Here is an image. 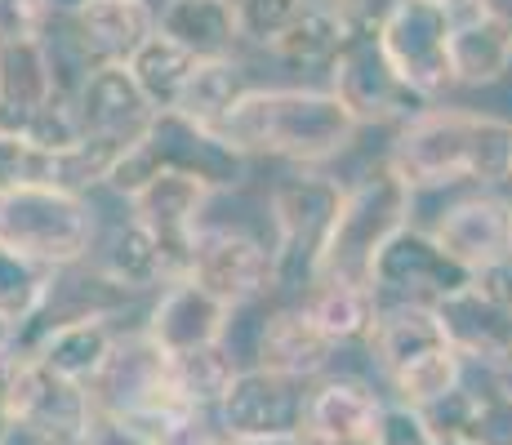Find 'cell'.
I'll return each mask as SVG.
<instances>
[{"label":"cell","instance_id":"28","mask_svg":"<svg viewBox=\"0 0 512 445\" xmlns=\"http://www.w3.org/2000/svg\"><path fill=\"white\" fill-rule=\"evenodd\" d=\"M250 89L245 81V67L236 58H219V63H196V72L187 76L179 103H174V116L201 125V130H219L228 121V112L236 107V98Z\"/></svg>","mask_w":512,"mask_h":445},{"label":"cell","instance_id":"25","mask_svg":"<svg viewBox=\"0 0 512 445\" xmlns=\"http://www.w3.org/2000/svg\"><path fill=\"white\" fill-rule=\"evenodd\" d=\"M156 32L187 49L196 63L236 58V45H241L232 0H165L156 14Z\"/></svg>","mask_w":512,"mask_h":445},{"label":"cell","instance_id":"36","mask_svg":"<svg viewBox=\"0 0 512 445\" xmlns=\"http://www.w3.org/2000/svg\"><path fill=\"white\" fill-rule=\"evenodd\" d=\"M437 441V432L428 428V419H423L419 410H410V405L401 401H383L379 410V423H374V445H432Z\"/></svg>","mask_w":512,"mask_h":445},{"label":"cell","instance_id":"48","mask_svg":"<svg viewBox=\"0 0 512 445\" xmlns=\"http://www.w3.org/2000/svg\"><path fill=\"white\" fill-rule=\"evenodd\" d=\"M352 445H374V437H366V441H352Z\"/></svg>","mask_w":512,"mask_h":445},{"label":"cell","instance_id":"11","mask_svg":"<svg viewBox=\"0 0 512 445\" xmlns=\"http://www.w3.org/2000/svg\"><path fill=\"white\" fill-rule=\"evenodd\" d=\"M14 414L36 445H81L90 432V392L14 352Z\"/></svg>","mask_w":512,"mask_h":445},{"label":"cell","instance_id":"19","mask_svg":"<svg viewBox=\"0 0 512 445\" xmlns=\"http://www.w3.org/2000/svg\"><path fill=\"white\" fill-rule=\"evenodd\" d=\"M428 428L441 441L455 445H512V388L508 383H490V388H468L459 383L450 397L419 410Z\"/></svg>","mask_w":512,"mask_h":445},{"label":"cell","instance_id":"40","mask_svg":"<svg viewBox=\"0 0 512 445\" xmlns=\"http://www.w3.org/2000/svg\"><path fill=\"white\" fill-rule=\"evenodd\" d=\"M0 445H36L14 414V352L0 356Z\"/></svg>","mask_w":512,"mask_h":445},{"label":"cell","instance_id":"26","mask_svg":"<svg viewBox=\"0 0 512 445\" xmlns=\"http://www.w3.org/2000/svg\"><path fill=\"white\" fill-rule=\"evenodd\" d=\"M512 67V32L481 14L455 18L450 27V72L455 85H495L504 81V72Z\"/></svg>","mask_w":512,"mask_h":445},{"label":"cell","instance_id":"16","mask_svg":"<svg viewBox=\"0 0 512 445\" xmlns=\"http://www.w3.org/2000/svg\"><path fill=\"white\" fill-rule=\"evenodd\" d=\"M112 343L116 330L107 325V312H81V316H63V321H45L14 352L45 365L49 374L76 383V388H90L98 370L107 365V356H112Z\"/></svg>","mask_w":512,"mask_h":445},{"label":"cell","instance_id":"15","mask_svg":"<svg viewBox=\"0 0 512 445\" xmlns=\"http://www.w3.org/2000/svg\"><path fill=\"white\" fill-rule=\"evenodd\" d=\"M428 236L464 272H481L490 263H504L512 259V201L495 192L464 196V201H455L441 214Z\"/></svg>","mask_w":512,"mask_h":445},{"label":"cell","instance_id":"2","mask_svg":"<svg viewBox=\"0 0 512 445\" xmlns=\"http://www.w3.org/2000/svg\"><path fill=\"white\" fill-rule=\"evenodd\" d=\"M361 125L348 116V107L330 89L308 85H250L228 121L219 125L223 143H232L241 156H277L294 165L334 161L357 138Z\"/></svg>","mask_w":512,"mask_h":445},{"label":"cell","instance_id":"38","mask_svg":"<svg viewBox=\"0 0 512 445\" xmlns=\"http://www.w3.org/2000/svg\"><path fill=\"white\" fill-rule=\"evenodd\" d=\"M397 5L401 0H330V9L348 27V36H379Z\"/></svg>","mask_w":512,"mask_h":445},{"label":"cell","instance_id":"18","mask_svg":"<svg viewBox=\"0 0 512 445\" xmlns=\"http://www.w3.org/2000/svg\"><path fill=\"white\" fill-rule=\"evenodd\" d=\"M210 187L192 174H174V170H161L152 174L139 192L130 196V210H134V223L147 227L161 245H170L174 254H192V232L201 227V214L210 205Z\"/></svg>","mask_w":512,"mask_h":445},{"label":"cell","instance_id":"6","mask_svg":"<svg viewBox=\"0 0 512 445\" xmlns=\"http://www.w3.org/2000/svg\"><path fill=\"white\" fill-rule=\"evenodd\" d=\"M343 187L321 174H299L272 187V290H312L321 245L339 214Z\"/></svg>","mask_w":512,"mask_h":445},{"label":"cell","instance_id":"46","mask_svg":"<svg viewBox=\"0 0 512 445\" xmlns=\"http://www.w3.org/2000/svg\"><path fill=\"white\" fill-rule=\"evenodd\" d=\"M5 352H14V325L0 316V356H5Z\"/></svg>","mask_w":512,"mask_h":445},{"label":"cell","instance_id":"31","mask_svg":"<svg viewBox=\"0 0 512 445\" xmlns=\"http://www.w3.org/2000/svg\"><path fill=\"white\" fill-rule=\"evenodd\" d=\"M348 41V27L339 23L330 5H308L290 27L268 45V54H277L281 63L294 67H330V58Z\"/></svg>","mask_w":512,"mask_h":445},{"label":"cell","instance_id":"37","mask_svg":"<svg viewBox=\"0 0 512 445\" xmlns=\"http://www.w3.org/2000/svg\"><path fill=\"white\" fill-rule=\"evenodd\" d=\"M49 18L54 14L45 0H0V45L45 41Z\"/></svg>","mask_w":512,"mask_h":445},{"label":"cell","instance_id":"13","mask_svg":"<svg viewBox=\"0 0 512 445\" xmlns=\"http://www.w3.org/2000/svg\"><path fill=\"white\" fill-rule=\"evenodd\" d=\"M72 103H76V116H81L85 138L112 147V152H130V147L152 130L156 116H161L143 98V89L134 85V76L125 72L121 63L90 67Z\"/></svg>","mask_w":512,"mask_h":445},{"label":"cell","instance_id":"34","mask_svg":"<svg viewBox=\"0 0 512 445\" xmlns=\"http://www.w3.org/2000/svg\"><path fill=\"white\" fill-rule=\"evenodd\" d=\"M54 285H58V272L18 259L14 250H5V245H0V316L14 325V334L23 330V325H32L36 316L45 312Z\"/></svg>","mask_w":512,"mask_h":445},{"label":"cell","instance_id":"42","mask_svg":"<svg viewBox=\"0 0 512 445\" xmlns=\"http://www.w3.org/2000/svg\"><path fill=\"white\" fill-rule=\"evenodd\" d=\"M27 156H32V152H27L23 138L0 134V192L27 183Z\"/></svg>","mask_w":512,"mask_h":445},{"label":"cell","instance_id":"41","mask_svg":"<svg viewBox=\"0 0 512 445\" xmlns=\"http://www.w3.org/2000/svg\"><path fill=\"white\" fill-rule=\"evenodd\" d=\"M468 285L481 294V299L499 303V308H512V259L490 263V267H481V272H472Z\"/></svg>","mask_w":512,"mask_h":445},{"label":"cell","instance_id":"30","mask_svg":"<svg viewBox=\"0 0 512 445\" xmlns=\"http://www.w3.org/2000/svg\"><path fill=\"white\" fill-rule=\"evenodd\" d=\"M125 72L134 76V85L143 89V98L156 107V112H174L187 76L196 72V58L174 45L170 36L152 32L139 49H134V58L125 63Z\"/></svg>","mask_w":512,"mask_h":445},{"label":"cell","instance_id":"4","mask_svg":"<svg viewBox=\"0 0 512 445\" xmlns=\"http://www.w3.org/2000/svg\"><path fill=\"white\" fill-rule=\"evenodd\" d=\"M94 232L98 223L85 196L41 183H18L0 192V245L36 267L67 272L85 263L94 250Z\"/></svg>","mask_w":512,"mask_h":445},{"label":"cell","instance_id":"39","mask_svg":"<svg viewBox=\"0 0 512 445\" xmlns=\"http://www.w3.org/2000/svg\"><path fill=\"white\" fill-rule=\"evenodd\" d=\"M81 445H161L156 432H147L143 423L134 419H116V414H94L90 432H85Z\"/></svg>","mask_w":512,"mask_h":445},{"label":"cell","instance_id":"9","mask_svg":"<svg viewBox=\"0 0 512 445\" xmlns=\"http://www.w3.org/2000/svg\"><path fill=\"white\" fill-rule=\"evenodd\" d=\"M468 281L472 272L446 259L441 245L419 227H401L370 267V294L379 303H423V308H432L446 294L464 290Z\"/></svg>","mask_w":512,"mask_h":445},{"label":"cell","instance_id":"7","mask_svg":"<svg viewBox=\"0 0 512 445\" xmlns=\"http://www.w3.org/2000/svg\"><path fill=\"white\" fill-rule=\"evenodd\" d=\"M450 27L455 14H446L432 0H401L392 18L379 32V49L397 81L419 98H441L455 89V72H450Z\"/></svg>","mask_w":512,"mask_h":445},{"label":"cell","instance_id":"33","mask_svg":"<svg viewBox=\"0 0 512 445\" xmlns=\"http://www.w3.org/2000/svg\"><path fill=\"white\" fill-rule=\"evenodd\" d=\"M468 365L459 361L455 352L441 343V348L415 356V361H406L401 370H392V392H397L401 405H410V410H428V405H437L441 397H450V392L464 383Z\"/></svg>","mask_w":512,"mask_h":445},{"label":"cell","instance_id":"1","mask_svg":"<svg viewBox=\"0 0 512 445\" xmlns=\"http://www.w3.org/2000/svg\"><path fill=\"white\" fill-rule=\"evenodd\" d=\"M388 170L410 192L446 183H512V121L472 107H423L401 125Z\"/></svg>","mask_w":512,"mask_h":445},{"label":"cell","instance_id":"23","mask_svg":"<svg viewBox=\"0 0 512 445\" xmlns=\"http://www.w3.org/2000/svg\"><path fill=\"white\" fill-rule=\"evenodd\" d=\"M72 27L90 67H125L134 58V49L156 32V9L147 0H90L81 14H72Z\"/></svg>","mask_w":512,"mask_h":445},{"label":"cell","instance_id":"3","mask_svg":"<svg viewBox=\"0 0 512 445\" xmlns=\"http://www.w3.org/2000/svg\"><path fill=\"white\" fill-rule=\"evenodd\" d=\"M410 205H415V192L388 165L370 170L352 187H343L339 214H334L330 236L321 245L312 285L334 281V285H366L370 290V267L379 259L383 245L401 227H410Z\"/></svg>","mask_w":512,"mask_h":445},{"label":"cell","instance_id":"45","mask_svg":"<svg viewBox=\"0 0 512 445\" xmlns=\"http://www.w3.org/2000/svg\"><path fill=\"white\" fill-rule=\"evenodd\" d=\"M45 5H49V14H63V18H72V14H81V9L85 5H90V0H45Z\"/></svg>","mask_w":512,"mask_h":445},{"label":"cell","instance_id":"12","mask_svg":"<svg viewBox=\"0 0 512 445\" xmlns=\"http://www.w3.org/2000/svg\"><path fill=\"white\" fill-rule=\"evenodd\" d=\"M303 383H290L268 370H236L223 401L214 405V423L223 428L228 441H250V437H290L303 432Z\"/></svg>","mask_w":512,"mask_h":445},{"label":"cell","instance_id":"20","mask_svg":"<svg viewBox=\"0 0 512 445\" xmlns=\"http://www.w3.org/2000/svg\"><path fill=\"white\" fill-rule=\"evenodd\" d=\"M98 276L103 285H116V290H156V285H174L187 276V259L174 254L170 245H161L147 227L139 223H121L112 236H107L103 254H98Z\"/></svg>","mask_w":512,"mask_h":445},{"label":"cell","instance_id":"35","mask_svg":"<svg viewBox=\"0 0 512 445\" xmlns=\"http://www.w3.org/2000/svg\"><path fill=\"white\" fill-rule=\"evenodd\" d=\"M308 5H312V0H232L236 36H241V41H250V45L268 49Z\"/></svg>","mask_w":512,"mask_h":445},{"label":"cell","instance_id":"24","mask_svg":"<svg viewBox=\"0 0 512 445\" xmlns=\"http://www.w3.org/2000/svg\"><path fill=\"white\" fill-rule=\"evenodd\" d=\"M334 361V343L308 321L303 308H281L259 330V370L281 374L290 383H308L326 374Z\"/></svg>","mask_w":512,"mask_h":445},{"label":"cell","instance_id":"10","mask_svg":"<svg viewBox=\"0 0 512 445\" xmlns=\"http://www.w3.org/2000/svg\"><path fill=\"white\" fill-rule=\"evenodd\" d=\"M326 76H330V94L348 107V116L357 125L410 121V107L419 103L388 67L379 36H348L339 54L330 58Z\"/></svg>","mask_w":512,"mask_h":445},{"label":"cell","instance_id":"43","mask_svg":"<svg viewBox=\"0 0 512 445\" xmlns=\"http://www.w3.org/2000/svg\"><path fill=\"white\" fill-rule=\"evenodd\" d=\"M472 14L490 18V23H499L512 32V0H472Z\"/></svg>","mask_w":512,"mask_h":445},{"label":"cell","instance_id":"44","mask_svg":"<svg viewBox=\"0 0 512 445\" xmlns=\"http://www.w3.org/2000/svg\"><path fill=\"white\" fill-rule=\"evenodd\" d=\"M228 445H312L303 432H290V437H250V441H228Z\"/></svg>","mask_w":512,"mask_h":445},{"label":"cell","instance_id":"32","mask_svg":"<svg viewBox=\"0 0 512 445\" xmlns=\"http://www.w3.org/2000/svg\"><path fill=\"white\" fill-rule=\"evenodd\" d=\"M236 379V361L223 343L201 352H187V356H170V388L179 392V401L187 410H205L214 414V405L223 401L228 383Z\"/></svg>","mask_w":512,"mask_h":445},{"label":"cell","instance_id":"17","mask_svg":"<svg viewBox=\"0 0 512 445\" xmlns=\"http://www.w3.org/2000/svg\"><path fill=\"white\" fill-rule=\"evenodd\" d=\"M232 308L219 303L214 294H205L192 281H174L161 290V299L152 303V316L143 321V334L152 339V348L161 356H187L214 348L228 339Z\"/></svg>","mask_w":512,"mask_h":445},{"label":"cell","instance_id":"21","mask_svg":"<svg viewBox=\"0 0 512 445\" xmlns=\"http://www.w3.org/2000/svg\"><path fill=\"white\" fill-rule=\"evenodd\" d=\"M379 392L357 379H321L317 392L303 401V437L312 445H352L374 437L379 423Z\"/></svg>","mask_w":512,"mask_h":445},{"label":"cell","instance_id":"27","mask_svg":"<svg viewBox=\"0 0 512 445\" xmlns=\"http://www.w3.org/2000/svg\"><path fill=\"white\" fill-rule=\"evenodd\" d=\"M366 339H370V352L379 356V365L388 374L446 343L437 321H432V308H423V303H379Z\"/></svg>","mask_w":512,"mask_h":445},{"label":"cell","instance_id":"29","mask_svg":"<svg viewBox=\"0 0 512 445\" xmlns=\"http://www.w3.org/2000/svg\"><path fill=\"white\" fill-rule=\"evenodd\" d=\"M299 308L308 312V321L326 334L334 348H339V343L366 339L379 299H374L366 285H334V281H326V285H312V290L303 294Z\"/></svg>","mask_w":512,"mask_h":445},{"label":"cell","instance_id":"47","mask_svg":"<svg viewBox=\"0 0 512 445\" xmlns=\"http://www.w3.org/2000/svg\"><path fill=\"white\" fill-rule=\"evenodd\" d=\"M432 5H441V9H446V14H455L459 5H472V0H432Z\"/></svg>","mask_w":512,"mask_h":445},{"label":"cell","instance_id":"5","mask_svg":"<svg viewBox=\"0 0 512 445\" xmlns=\"http://www.w3.org/2000/svg\"><path fill=\"white\" fill-rule=\"evenodd\" d=\"M161 170L192 174V178H201L210 192H223V187H236L245 178V156L236 152L232 143H223L219 134L201 130V125L183 121V116H174V112H161L152 121V130H147L130 152L116 156L103 187H112L116 196L130 201L147 178Z\"/></svg>","mask_w":512,"mask_h":445},{"label":"cell","instance_id":"8","mask_svg":"<svg viewBox=\"0 0 512 445\" xmlns=\"http://www.w3.org/2000/svg\"><path fill=\"white\" fill-rule=\"evenodd\" d=\"M183 281L201 285L205 294H214L236 312L272 290V250L259 236L241 232V227L201 223L192 232V254H187Z\"/></svg>","mask_w":512,"mask_h":445},{"label":"cell","instance_id":"22","mask_svg":"<svg viewBox=\"0 0 512 445\" xmlns=\"http://www.w3.org/2000/svg\"><path fill=\"white\" fill-rule=\"evenodd\" d=\"M58 94L54 54L45 41L0 45V134L23 138L27 121Z\"/></svg>","mask_w":512,"mask_h":445},{"label":"cell","instance_id":"14","mask_svg":"<svg viewBox=\"0 0 512 445\" xmlns=\"http://www.w3.org/2000/svg\"><path fill=\"white\" fill-rule=\"evenodd\" d=\"M432 321H437L446 348L459 361L481 365L486 374H512V308L481 299L472 285L446 294L432 303Z\"/></svg>","mask_w":512,"mask_h":445}]
</instances>
